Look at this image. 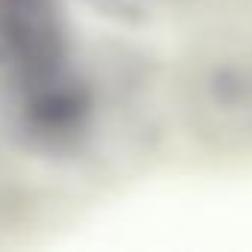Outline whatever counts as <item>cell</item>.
Masks as SVG:
<instances>
[{
    "label": "cell",
    "instance_id": "obj_1",
    "mask_svg": "<svg viewBox=\"0 0 252 252\" xmlns=\"http://www.w3.org/2000/svg\"><path fill=\"white\" fill-rule=\"evenodd\" d=\"M0 51L21 80L63 68L65 36L57 0H0Z\"/></svg>",
    "mask_w": 252,
    "mask_h": 252
},
{
    "label": "cell",
    "instance_id": "obj_2",
    "mask_svg": "<svg viewBox=\"0 0 252 252\" xmlns=\"http://www.w3.org/2000/svg\"><path fill=\"white\" fill-rule=\"evenodd\" d=\"M21 89L27 119L48 134L74 131L89 113V92L74 74L65 71V65L21 80Z\"/></svg>",
    "mask_w": 252,
    "mask_h": 252
}]
</instances>
